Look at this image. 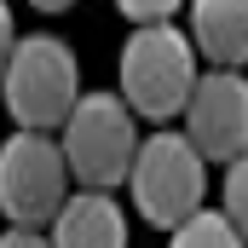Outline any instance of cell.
I'll use <instances>...</instances> for the list:
<instances>
[{"label":"cell","instance_id":"8fae6325","mask_svg":"<svg viewBox=\"0 0 248 248\" xmlns=\"http://www.w3.org/2000/svg\"><path fill=\"white\" fill-rule=\"evenodd\" d=\"M179 6H185V0H116V12L133 17V29H139V23H173Z\"/></svg>","mask_w":248,"mask_h":248},{"label":"cell","instance_id":"5b68a950","mask_svg":"<svg viewBox=\"0 0 248 248\" xmlns=\"http://www.w3.org/2000/svg\"><path fill=\"white\" fill-rule=\"evenodd\" d=\"M69 162L58 133H12L0 139V214L23 231H52L69 202Z\"/></svg>","mask_w":248,"mask_h":248},{"label":"cell","instance_id":"52a82bcc","mask_svg":"<svg viewBox=\"0 0 248 248\" xmlns=\"http://www.w3.org/2000/svg\"><path fill=\"white\" fill-rule=\"evenodd\" d=\"M185 35L196 58L214 69H243L248 63V0H190Z\"/></svg>","mask_w":248,"mask_h":248},{"label":"cell","instance_id":"8992f818","mask_svg":"<svg viewBox=\"0 0 248 248\" xmlns=\"http://www.w3.org/2000/svg\"><path fill=\"white\" fill-rule=\"evenodd\" d=\"M185 139L202 150V162H237L248 150V75L243 69H202L185 104Z\"/></svg>","mask_w":248,"mask_h":248},{"label":"cell","instance_id":"4fadbf2b","mask_svg":"<svg viewBox=\"0 0 248 248\" xmlns=\"http://www.w3.org/2000/svg\"><path fill=\"white\" fill-rule=\"evenodd\" d=\"M0 248H52L46 231H23V225H12V231H0Z\"/></svg>","mask_w":248,"mask_h":248},{"label":"cell","instance_id":"277c9868","mask_svg":"<svg viewBox=\"0 0 248 248\" xmlns=\"http://www.w3.org/2000/svg\"><path fill=\"white\" fill-rule=\"evenodd\" d=\"M58 144H63V162H69V179L81 190H116L127 185L144 139H139V116L127 110L122 93H81Z\"/></svg>","mask_w":248,"mask_h":248},{"label":"cell","instance_id":"6da1fadb","mask_svg":"<svg viewBox=\"0 0 248 248\" xmlns=\"http://www.w3.org/2000/svg\"><path fill=\"white\" fill-rule=\"evenodd\" d=\"M116 75H122V98L139 122L168 127L173 116H185L190 93L202 81V63H196V46L179 23H139L122 41V58H116Z\"/></svg>","mask_w":248,"mask_h":248},{"label":"cell","instance_id":"5bb4252c","mask_svg":"<svg viewBox=\"0 0 248 248\" xmlns=\"http://www.w3.org/2000/svg\"><path fill=\"white\" fill-rule=\"evenodd\" d=\"M29 6H35V12H69L75 0H29Z\"/></svg>","mask_w":248,"mask_h":248},{"label":"cell","instance_id":"ba28073f","mask_svg":"<svg viewBox=\"0 0 248 248\" xmlns=\"http://www.w3.org/2000/svg\"><path fill=\"white\" fill-rule=\"evenodd\" d=\"M46 237L52 248H127V214L110 190H75Z\"/></svg>","mask_w":248,"mask_h":248},{"label":"cell","instance_id":"3957f363","mask_svg":"<svg viewBox=\"0 0 248 248\" xmlns=\"http://www.w3.org/2000/svg\"><path fill=\"white\" fill-rule=\"evenodd\" d=\"M127 196H133L139 219L156 225V231H179L190 214H202L208 162H202V150L185 139V127H156L139 144V162L127 173Z\"/></svg>","mask_w":248,"mask_h":248},{"label":"cell","instance_id":"30bf717a","mask_svg":"<svg viewBox=\"0 0 248 248\" xmlns=\"http://www.w3.org/2000/svg\"><path fill=\"white\" fill-rule=\"evenodd\" d=\"M219 214L243 231V243H248V150L225 168V179H219Z\"/></svg>","mask_w":248,"mask_h":248},{"label":"cell","instance_id":"7c38bea8","mask_svg":"<svg viewBox=\"0 0 248 248\" xmlns=\"http://www.w3.org/2000/svg\"><path fill=\"white\" fill-rule=\"evenodd\" d=\"M17 52V23H12V6L0 0V75H6V63Z\"/></svg>","mask_w":248,"mask_h":248},{"label":"cell","instance_id":"7a4b0ae2","mask_svg":"<svg viewBox=\"0 0 248 248\" xmlns=\"http://www.w3.org/2000/svg\"><path fill=\"white\" fill-rule=\"evenodd\" d=\"M0 98L23 133H63L69 110L81 104V63L69 52V41L46 29L17 35V52L0 75Z\"/></svg>","mask_w":248,"mask_h":248},{"label":"cell","instance_id":"9c48e42d","mask_svg":"<svg viewBox=\"0 0 248 248\" xmlns=\"http://www.w3.org/2000/svg\"><path fill=\"white\" fill-rule=\"evenodd\" d=\"M168 248H248V243L219 208H202V214H190L179 231H168Z\"/></svg>","mask_w":248,"mask_h":248}]
</instances>
